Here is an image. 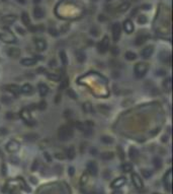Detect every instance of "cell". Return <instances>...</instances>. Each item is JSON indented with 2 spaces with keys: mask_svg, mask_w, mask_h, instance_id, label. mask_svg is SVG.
Segmentation results:
<instances>
[{
  "mask_svg": "<svg viewBox=\"0 0 173 194\" xmlns=\"http://www.w3.org/2000/svg\"><path fill=\"white\" fill-rule=\"evenodd\" d=\"M7 54L9 57H12V58H18L20 56V50L17 48H10L7 50Z\"/></svg>",
  "mask_w": 173,
  "mask_h": 194,
  "instance_id": "15",
  "label": "cell"
},
{
  "mask_svg": "<svg viewBox=\"0 0 173 194\" xmlns=\"http://www.w3.org/2000/svg\"><path fill=\"white\" fill-rule=\"evenodd\" d=\"M0 40L5 43H15L16 42V38L13 34L10 32H3L0 33Z\"/></svg>",
  "mask_w": 173,
  "mask_h": 194,
  "instance_id": "3",
  "label": "cell"
},
{
  "mask_svg": "<svg viewBox=\"0 0 173 194\" xmlns=\"http://www.w3.org/2000/svg\"><path fill=\"white\" fill-rule=\"evenodd\" d=\"M120 24H118V22H116V24H113L112 26V37H113V40H114L115 42H118V39L120 38Z\"/></svg>",
  "mask_w": 173,
  "mask_h": 194,
  "instance_id": "7",
  "label": "cell"
},
{
  "mask_svg": "<svg viewBox=\"0 0 173 194\" xmlns=\"http://www.w3.org/2000/svg\"><path fill=\"white\" fill-rule=\"evenodd\" d=\"M68 83H69L68 78H65V79L62 81V83H61V89H65V88H67V86H68Z\"/></svg>",
  "mask_w": 173,
  "mask_h": 194,
  "instance_id": "38",
  "label": "cell"
},
{
  "mask_svg": "<svg viewBox=\"0 0 173 194\" xmlns=\"http://www.w3.org/2000/svg\"><path fill=\"white\" fill-rule=\"evenodd\" d=\"M87 171L91 176H96L98 174V167L95 162H88L87 164Z\"/></svg>",
  "mask_w": 173,
  "mask_h": 194,
  "instance_id": "6",
  "label": "cell"
},
{
  "mask_svg": "<svg viewBox=\"0 0 173 194\" xmlns=\"http://www.w3.org/2000/svg\"><path fill=\"white\" fill-rule=\"evenodd\" d=\"M147 36H144V35H142V36H139V37L136 39V42H135V44L137 46H140L142 45V44H144L146 42V40H147Z\"/></svg>",
  "mask_w": 173,
  "mask_h": 194,
  "instance_id": "24",
  "label": "cell"
},
{
  "mask_svg": "<svg viewBox=\"0 0 173 194\" xmlns=\"http://www.w3.org/2000/svg\"><path fill=\"white\" fill-rule=\"evenodd\" d=\"M58 137L61 141H68L73 137V129L70 125H63L59 128Z\"/></svg>",
  "mask_w": 173,
  "mask_h": 194,
  "instance_id": "1",
  "label": "cell"
},
{
  "mask_svg": "<svg viewBox=\"0 0 173 194\" xmlns=\"http://www.w3.org/2000/svg\"><path fill=\"white\" fill-rule=\"evenodd\" d=\"M49 64H50V66H51V67H52V66L55 67V66H56V61H55V60H51V61H50Z\"/></svg>",
  "mask_w": 173,
  "mask_h": 194,
  "instance_id": "51",
  "label": "cell"
},
{
  "mask_svg": "<svg viewBox=\"0 0 173 194\" xmlns=\"http://www.w3.org/2000/svg\"><path fill=\"white\" fill-rule=\"evenodd\" d=\"M126 58L128 59V60L132 61V60H135V59L137 58V55L135 54V53H133V52L129 51L126 53Z\"/></svg>",
  "mask_w": 173,
  "mask_h": 194,
  "instance_id": "32",
  "label": "cell"
},
{
  "mask_svg": "<svg viewBox=\"0 0 173 194\" xmlns=\"http://www.w3.org/2000/svg\"><path fill=\"white\" fill-rule=\"evenodd\" d=\"M17 2L22 3V4H24V3H26V0H17Z\"/></svg>",
  "mask_w": 173,
  "mask_h": 194,
  "instance_id": "59",
  "label": "cell"
},
{
  "mask_svg": "<svg viewBox=\"0 0 173 194\" xmlns=\"http://www.w3.org/2000/svg\"><path fill=\"white\" fill-rule=\"evenodd\" d=\"M160 59L162 61H164V62H168L169 64H170V54H169L168 52H161L160 54Z\"/></svg>",
  "mask_w": 173,
  "mask_h": 194,
  "instance_id": "23",
  "label": "cell"
},
{
  "mask_svg": "<svg viewBox=\"0 0 173 194\" xmlns=\"http://www.w3.org/2000/svg\"><path fill=\"white\" fill-rule=\"evenodd\" d=\"M164 88L168 93H170L171 92V78L170 77L167 78V79L164 81Z\"/></svg>",
  "mask_w": 173,
  "mask_h": 194,
  "instance_id": "30",
  "label": "cell"
},
{
  "mask_svg": "<svg viewBox=\"0 0 173 194\" xmlns=\"http://www.w3.org/2000/svg\"><path fill=\"white\" fill-rule=\"evenodd\" d=\"M86 181H87V176L84 175L83 177H82V183H83V182H86Z\"/></svg>",
  "mask_w": 173,
  "mask_h": 194,
  "instance_id": "54",
  "label": "cell"
},
{
  "mask_svg": "<svg viewBox=\"0 0 173 194\" xmlns=\"http://www.w3.org/2000/svg\"><path fill=\"white\" fill-rule=\"evenodd\" d=\"M90 153H93V155H96V149H91V151H90Z\"/></svg>",
  "mask_w": 173,
  "mask_h": 194,
  "instance_id": "57",
  "label": "cell"
},
{
  "mask_svg": "<svg viewBox=\"0 0 173 194\" xmlns=\"http://www.w3.org/2000/svg\"><path fill=\"white\" fill-rule=\"evenodd\" d=\"M122 169L124 172H131L133 170V165L130 163H124L122 166Z\"/></svg>",
  "mask_w": 173,
  "mask_h": 194,
  "instance_id": "27",
  "label": "cell"
},
{
  "mask_svg": "<svg viewBox=\"0 0 173 194\" xmlns=\"http://www.w3.org/2000/svg\"><path fill=\"white\" fill-rule=\"evenodd\" d=\"M124 30L127 34H132L134 32L135 28H134V24L132 22V20H127L124 22Z\"/></svg>",
  "mask_w": 173,
  "mask_h": 194,
  "instance_id": "12",
  "label": "cell"
},
{
  "mask_svg": "<svg viewBox=\"0 0 173 194\" xmlns=\"http://www.w3.org/2000/svg\"><path fill=\"white\" fill-rule=\"evenodd\" d=\"M74 168H73V167H70V168H69V174H70V176H73V175H74Z\"/></svg>",
  "mask_w": 173,
  "mask_h": 194,
  "instance_id": "48",
  "label": "cell"
},
{
  "mask_svg": "<svg viewBox=\"0 0 173 194\" xmlns=\"http://www.w3.org/2000/svg\"><path fill=\"white\" fill-rule=\"evenodd\" d=\"M12 117H13L12 113H7V118H12Z\"/></svg>",
  "mask_w": 173,
  "mask_h": 194,
  "instance_id": "56",
  "label": "cell"
},
{
  "mask_svg": "<svg viewBox=\"0 0 173 194\" xmlns=\"http://www.w3.org/2000/svg\"><path fill=\"white\" fill-rule=\"evenodd\" d=\"M148 68H149V66H148L147 63L145 62L137 63L134 67V73L135 75H136V77L142 78L143 76H145V74L147 73L148 71Z\"/></svg>",
  "mask_w": 173,
  "mask_h": 194,
  "instance_id": "2",
  "label": "cell"
},
{
  "mask_svg": "<svg viewBox=\"0 0 173 194\" xmlns=\"http://www.w3.org/2000/svg\"><path fill=\"white\" fill-rule=\"evenodd\" d=\"M38 161H34V166H32V171H34V169H36V168H38Z\"/></svg>",
  "mask_w": 173,
  "mask_h": 194,
  "instance_id": "47",
  "label": "cell"
},
{
  "mask_svg": "<svg viewBox=\"0 0 173 194\" xmlns=\"http://www.w3.org/2000/svg\"><path fill=\"white\" fill-rule=\"evenodd\" d=\"M141 172H142V175H143V177L146 178V179H149V178L152 176V174H153V173H152L151 171L147 170V169H143V170H142Z\"/></svg>",
  "mask_w": 173,
  "mask_h": 194,
  "instance_id": "31",
  "label": "cell"
},
{
  "mask_svg": "<svg viewBox=\"0 0 173 194\" xmlns=\"http://www.w3.org/2000/svg\"><path fill=\"white\" fill-rule=\"evenodd\" d=\"M60 59H61V61H62L63 64H64V65L67 64L68 60H67V55H66V53H65L64 51H61L60 52Z\"/></svg>",
  "mask_w": 173,
  "mask_h": 194,
  "instance_id": "34",
  "label": "cell"
},
{
  "mask_svg": "<svg viewBox=\"0 0 173 194\" xmlns=\"http://www.w3.org/2000/svg\"><path fill=\"white\" fill-rule=\"evenodd\" d=\"M57 159H60V160H63V159H65V155H62V153H56V155H55Z\"/></svg>",
  "mask_w": 173,
  "mask_h": 194,
  "instance_id": "44",
  "label": "cell"
},
{
  "mask_svg": "<svg viewBox=\"0 0 173 194\" xmlns=\"http://www.w3.org/2000/svg\"><path fill=\"white\" fill-rule=\"evenodd\" d=\"M113 157H114V155H113V153H111V151H104V153H102L100 155V157L103 161L112 160Z\"/></svg>",
  "mask_w": 173,
  "mask_h": 194,
  "instance_id": "20",
  "label": "cell"
},
{
  "mask_svg": "<svg viewBox=\"0 0 173 194\" xmlns=\"http://www.w3.org/2000/svg\"><path fill=\"white\" fill-rule=\"evenodd\" d=\"M38 72H42L41 74H43V73H47V70H46L45 68H38Z\"/></svg>",
  "mask_w": 173,
  "mask_h": 194,
  "instance_id": "49",
  "label": "cell"
},
{
  "mask_svg": "<svg viewBox=\"0 0 173 194\" xmlns=\"http://www.w3.org/2000/svg\"><path fill=\"white\" fill-rule=\"evenodd\" d=\"M98 109H99V110H100V111H103V112H105V111H108V110H109V109L107 108V107H105V105H100V106H99V107H98Z\"/></svg>",
  "mask_w": 173,
  "mask_h": 194,
  "instance_id": "41",
  "label": "cell"
},
{
  "mask_svg": "<svg viewBox=\"0 0 173 194\" xmlns=\"http://www.w3.org/2000/svg\"><path fill=\"white\" fill-rule=\"evenodd\" d=\"M15 20H16V16H15V15H7V16L3 17L1 22H2L3 24H12V22H15Z\"/></svg>",
  "mask_w": 173,
  "mask_h": 194,
  "instance_id": "19",
  "label": "cell"
},
{
  "mask_svg": "<svg viewBox=\"0 0 173 194\" xmlns=\"http://www.w3.org/2000/svg\"><path fill=\"white\" fill-rule=\"evenodd\" d=\"M4 89L9 92H11V93L15 96H17L19 93H20V88H19L18 85H16V84H8V85L4 86Z\"/></svg>",
  "mask_w": 173,
  "mask_h": 194,
  "instance_id": "13",
  "label": "cell"
},
{
  "mask_svg": "<svg viewBox=\"0 0 173 194\" xmlns=\"http://www.w3.org/2000/svg\"><path fill=\"white\" fill-rule=\"evenodd\" d=\"M150 7H151V5H144L143 8L144 9H150Z\"/></svg>",
  "mask_w": 173,
  "mask_h": 194,
  "instance_id": "58",
  "label": "cell"
},
{
  "mask_svg": "<svg viewBox=\"0 0 173 194\" xmlns=\"http://www.w3.org/2000/svg\"><path fill=\"white\" fill-rule=\"evenodd\" d=\"M132 181H133L134 186L137 188V189L141 190V189H143V188H144L143 180H142L141 177H140L138 174H136V173H133V174H132Z\"/></svg>",
  "mask_w": 173,
  "mask_h": 194,
  "instance_id": "4",
  "label": "cell"
},
{
  "mask_svg": "<svg viewBox=\"0 0 173 194\" xmlns=\"http://www.w3.org/2000/svg\"><path fill=\"white\" fill-rule=\"evenodd\" d=\"M45 108H46V102H41V103H40V109L44 110Z\"/></svg>",
  "mask_w": 173,
  "mask_h": 194,
  "instance_id": "45",
  "label": "cell"
},
{
  "mask_svg": "<svg viewBox=\"0 0 173 194\" xmlns=\"http://www.w3.org/2000/svg\"><path fill=\"white\" fill-rule=\"evenodd\" d=\"M36 62H38V60L36 58H24L22 59V61H20L22 65H24V66H32Z\"/></svg>",
  "mask_w": 173,
  "mask_h": 194,
  "instance_id": "16",
  "label": "cell"
},
{
  "mask_svg": "<svg viewBox=\"0 0 173 194\" xmlns=\"http://www.w3.org/2000/svg\"><path fill=\"white\" fill-rule=\"evenodd\" d=\"M34 44H36V47L38 51H45L48 47L47 42H46L44 39H40V38L34 40Z\"/></svg>",
  "mask_w": 173,
  "mask_h": 194,
  "instance_id": "9",
  "label": "cell"
},
{
  "mask_svg": "<svg viewBox=\"0 0 173 194\" xmlns=\"http://www.w3.org/2000/svg\"><path fill=\"white\" fill-rule=\"evenodd\" d=\"M20 93L24 94V95H32L34 93V88L30 83H26L20 88Z\"/></svg>",
  "mask_w": 173,
  "mask_h": 194,
  "instance_id": "14",
  "label": "cell"
},
{
  "mask_svg": "<svg viewBox=\"0 0 173 194\" xmlns=\"http://www.w3.org/2000/svg\"><path fill=\"white\" fill-rule=\"evenodd\" d=\"M154 166L158 170L162 168V161H161L160 157H154Z\"/></svg>",
  "mask_w": 173,
  "mask_h": 194,
  "instance_id": "28",
  "label": "cell"
},
{
  "mask_svg": "<svg viewBox=\"0 0 173 194\" xmlns=\"http://www.w3.org/2000/svg\"><path fill=\"white\" fill-rule=\"evenodd\" d=\"M90 32H91V35H94V36H97V35H98V31H97L96 28H92L91 30H90Z\"/></svg>",
  "mask_w": 173,
  "mask_h": 194,
  "instance_id": "42",
  "label": "cell"
},
{
  "mask_svg": "<svg viewBox=\"0 0 173 194\" xmlns=\"http://www.w3.org/2000/svg\"><path fill=\"white\" fill-rule=\"evenodd\" d=\"M16 31H17V32H19V33H20V34H22V35H24V33H26L24 30H22V28H16Z\"/></svg>",
  "mask_w": 173,
  "mask_h": 194,
  "instance_id": "50",
  "label": "cell"
},
{
  "mask_svg": "<svg viewBox=\"0 0 173 194\" xmlns=\"http://www.w3.org/2000/svg\"><path fill=\"white\" fill-rule=\"evenodd\" d=\"M22 20L24 24H26V26H28V28H32V24H30V17H28V13H26V12H22Z\"/></svg>",
  "mask_w": 173,
  "mask_h": 194,
  "instance_id": "21",
  "label": "cell"
},
{
  "mask_svg": "<svg viewBox=\"0 0 173 194\" xmlns=\"http://www.w3.org/2000/svg\"><path fill=\"white\" fill-rule=\"evenodd\" d=\"M101 141L106 143V144H111V143L113 142V139L110 136H102V137H101Z\"/></svg>",
  "mask_w": 173,
  "mask_h": 194,
  "instance_id": "33",
  "label": "cell"
},
{
  "mask_svg": "<svg viewBox=\"0 0 173 194\" xmlns=\"http://www.w3.org/2000/svg\"><path fill=\"white\" fill-rule=\"evenodd\" d=\"M1 101H2L3 103H8V102H10L11 100H10V99H8V98H7V97H2Z\"/></svg>",
  "mask_w": 173,
  "mask_h": 194,
  "instance_id": "46",
  "label": "cell"
},
{
  "mask_svg": "<svg viewBox=\"0 0 173 194\" xmlns=\"http://www.w3.org/2000/svg\"><path fill=\"white\" fill-rule=\"evenodd\" d=\"M38 88V92H40V95H41L42 97H45V96L48 95V93H49V88H48L47 84L40 83Z\"/></svg>",
  "mask_w": 173,
  "mask_h": 194,
  "instance_id": "17",
  "label": "cell"
},
{
  "mask_svg": "<svg viewBox=\"0 0 173 194\" xmlns=\"http://www.w3.org/2000/svg\"><path fill=\"white\" fill-rule=\"evenodd\" d=\"M49 33L51 35H53V36H57V35H58V31L56 30L54 26H53V28H49Z\"/></svg>",
  "mask_w": 173,
  "mask_h": 194,
  "instance_id": "39",
  "label": "cell"
},
{
  "mask_svg": "<svg viewBox=\"0 0 173 194\" xmlns=\"http://www.w3.org/2000/svg\"><path fill=\"white\" fill-rule=\"evenodd\" d=\"M42 0H34V3H36V4H38V3L41 2Z\"/></svg>",
  "mask_w": 173,
  "mask_h": 194,
  "instance_id": "60",
  "label": "cell"
},
{
  "mask_svg": "<svg viewBox=\"0 0 173 194\" xmlns=\"http://www.w3.org/2000/svg\"><path fill=\"white\" fill-rule=\"evenodd\" d=\"M34 15L36 20H41V18L44 17V15H45V12H44V10L41 7H36V8L34 9Z\"/></svg>",
  "mask_w": 173,
  "mask_h": 194,
  "instance_id": "18",
  "label": "cell"
},
{
  "mask_svg": "<svg viewBox=\"0 0 173 194\" xmlns=\"http://www.w3.org/2000/svg\"><path fill=\"white\" fill-rule=\"evenodd\" d=\"M75 153H75V149L73 147H70L68 149H67V155L66 157H68V159H71V160H72V159H74Z\"/></svg>",
  "mask_w": 173,
  "mask_h": 194,
  "instance_id": "26",
  "label": "cell"
},
{
  "mask_svg": "<svg viewBox=\"0 0 173 194\" xmlns=\"http://www.w3.org/2000/svg\"><path fill=\"white\" fill-rule=\"evenodd\" d=\"M68 95L70 96V98H72L73 100H76L77 99V95L74 93V92H73V90H71V89L68 90Z\"/></svg>",
  "mask_w": 173,
  "mask_h": 194,
  "instance_id": "37",
  "label": "cell"
},
{
  "mask_svg": "<svg viewBox=\"0 0 173 194\" xmlns=\"http://www.w3.org/2000/svg\"><path fill=\"white\" fill-rule=\"evenodd\" d=\"M137 11H138V8H135L134 9V11H132V16H134L136 13H137Z\"/></svg>",
  "mask_w": 173,
  "mask_h": 194,
  "instance_id": "55",
  "label": "cell"
},
{
  "mask_svg": "<svg viewBox=\"0 0 173 194\" xmlns=\"http://www.w3.org/2000/svg\"><path fill=\"white\" fill-rule=\"evenodd\" d=\"M108 47H109V39L108 37H104L100 41V43H99V46H98L99 52H100V53H104V52H106V50L108 49Z\"/></svg>",
  "mask_w": 173,
  "mask_h": 194,
  "instance_id": "8",
  "label": "cell"
},
{
  "mask_svg": "<svg viewBox=\"0 0 173 194\" xmlns=\"http://www.w3.org/2000/svg\"><path fill=\"white\" fill-rule=\"evenodd\" d=\"M48 75V78H50V79H53L55 80V81H58L59 80V76L57 75H54V74H47Z\"/></svg>",
  "mask_w": 173,
  "mask_h": 194,
  "instance_id": "40",
  "label": "cell"
},
{
  "mask_svg": "<svg viewBox=\"0 0 173 194\" xmlns=\"http://www.w3.org/2000/svg\"><path fill=\"white\" fill-rule=\"evenodd\" d=\"M45 157H47V160L49 161V162H50V161H52V157H50V155H49V153H45Z\"/></svg>",
  "mask_w": 173,
  "mask_h": 194,
  "instance_id": "52",
  "label": "cell"
},
{
  "mask_svg": "<svg viewBox=\"0 0 173 194\" xmlns=\"http://www.w3.org/2000/svg\"><path fill=\"white\" fill-rule=\"evenodd\" d=\"M111 194H123V192L120 190H116V191H113Z\"/></svg>",
  "mask_w": 173,
  "mask_h": 194,
  "instance_id": "53",
  "label": "cell"
},
{
  "mask_svg": "<svg viewBox=\"0 0 173 194\" xmlns=\"http://www.w3.org/2000/svg\"><path fill=\"white\" fill-rule=\"evenodd\" d=\"M26 140H30V141H34V140L38 139V134H34V133H30V134H26Z\"/></svg>",
  "mask_w": 173,
  "mask_h": 194,
  "instance_id": "29",
  "label": "cell"
},
{
  "mask_svg": "<svg viewBox=\"0 0 173 194\" xmlns=\"http://www.w3.org/2000/svg\"><path fill=\"white\" fill-rule=\"evenodd\" d=\"M129 3H124V4H122L120 5V7H118V11H120V12H123V11H126L127 9L129 8Z\"/></svg>",
  "mask_w": 173,
  "mask_h": 194,
  "instance_id": "35",
  "label": "cell"
},
{
  "mask_svg": "<svg viewBox=\"0 0 173 194\" xmlns=\"http://www.w3.org/2000/svg\"><path fill=\"white\" fill-rule=\"evenodd\" d=\"M138 22L141 24H146V22H147V17H146L145 15H140V16L138 17Z\"/></svg>",
  "mask_w": 173,
  "mask_h": 194,
  "instance_id": "36",
  "label": "cell"
},
{
  "mask_svg": "<svg viewBox=\"0 0 173 194\" xmlns=\"http://www.w3.org/2000/svg\"><path fill=\"white\" fill-rule=\"evenodd\" d=\"M19 147H20L19 142H17L16 140H14V139L10 140V141L6 144V149L9 151V153H15V151H18Z\"/></svg>",
  "mask_w": 173,
  "mask_h": 194,
  "instance_id": "5",
  "label": "cell"
},
{
  "mask_svg": "<svg viewBox=\"0 0 173 194\" xmlns=\"http://www.w3.org/2000/svg\"><path fill=\"white\" fill-rule=\"evenodd\" d=\"M76 59L78 60V62H80V63L84 62V60H85V54H84L82 51H77L76 52Z\"/></svg>",
  "mask_w": 173,
  "mask_h": 194,
  "instance_id": "25",
  "label": "cell"
},
{
  "mask_svg": "<svg viewBox=\"0 0 173 194\" xmlns=\"http://www.w3.org/2000/svg\"><path fill=\"white\" fill-rule=\"evenodd\" d=\"M129 155H130V157L132 160H137L138 157H139V151H137V149H135V147H131Z\"/></svg>",
  "mask_w": 173,
  "mask_h": 194,
  "instance_id": "22",
  "label": "cell"
},
{
  "mask_svg": "<svg viewBox=\"0 0 173 194\" xmlns=\"http://www.w3.org/2000/svg\"><path fill=\"white\" fill-rule=\"evenodd\" d=\"M111 52H112V54L113 55H116V54H118V47H113L112 49H111Z\"/></svg>",
  "mask_w": 173,
  "mask_h": 194,
  "instance_id": "43",
  "label": "cell"
},
{
  "mask_svg": "<svg viewBox=\"0 0 173 194\" xmlns=\"http://www.w3.org/2000/svg\"><path fill=\"white\" fill-rule=\"evenodd\" d=\"M153 46H147L146 48H144L143 50H142V52H141V55H142V57H143L144 59H148V58H150V57L152 56V54H153V51H154V49H153Z\"/></svg>",
  "mask_w": 173,
  "mask_h": 194,
  "instance_id": "10",
  "label": "cell"
},
{
  "mask_svg": "<svg viewBox=\"0 0 173 194\" xmlns=\"http://www.w3.org/2000/svg\"><path fill=\"white\" fill-rule=\"evenodd\" d=\"M153 194H160V193H153Z\"/></svg>",
  "mask_w": 173,
  "mask_h": 194,
  "instance_id": "61",
  "label": "cell"
},
{
  "mask_svg": "<svg viewBox=\"0 0 173 194\" xmlns=\"http://www.w3.org/2000/svg\"><path fill=\"white\" fill-rule=\"evenodd\" d=\"M126 182H127L126 177H120V178H118V179H115L114 181L111 182L110 187L111 188H120V187H122L123 185H125Z\"/></svg>",
  "mask_w": 173,
  "mask_h": 194,
  "instance_id": "11",
  "label": "cell"
}]
</instances>
